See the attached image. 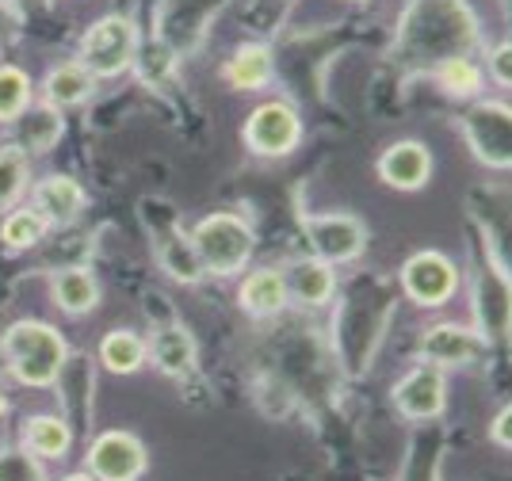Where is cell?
I'll list each match as a JSON object with an SVG mask.
<instances>
[{"instance_id": "cell-1", "label": "cell", "mask_w": 512, "mask_h": 481, "mask_svg": "<svg viewBox=\"0 0 512 481\" xmlns=\"http://www.w3.org/2000/svg\"><path fill=\"white\" fill-rule=\"evenodd\" d=\"M478 27L463 0H413L402 16V50L409 62H451L467 58Z\"/></svg>"}, {"instance_id": "cell-2", "label": "cell", "mask_w": 512, "mask_h": 481, "mask_svg": "<svg viewBox=\"0 0 512 481\" xmlns=\"http://www.w3.org/2000/svg\"><path fill=\"white\" fill-rule=\"evenodd\" d=\"M0 352L23 386H54L69 359V344L46 321H16L0 340Z\"/></svg>"}, {"instance_id": "cell-3", "label": "cell", "mask_w": 512, "mask_h": 481, "mask_svg": "<svg viewBox=\"0 0 512 481\" xmlns=\"http://www.w3.org/2000/svg\"><path fill=\"white\" fill-rule=\"evenodd\" d=\"M192 249L199 256V268L203 275H218V279H230L237 275L249 256H253V226L234 214V210H222V214H207L192 233Z\"/></svg>"}, {"instance_id": "cell-4", "label": "cell", "mask_w": 512, "mask_h": 481, "mask_svg": "<svg viewBox=\"0 0 512 481\" xmlns=\"http://www.w3.org/2000/svg\"><path fill=\"white\" fill-rule=\"evenodd\" d=\"M142 222H146V233H150V241H153L157 264H161L172 279H180V283L203 279L199 256H195V249H192V237L180 226V218H176V210H172L169 203L146 199V203H142Z\"/></svg>"}, {"instance_id": "cell-5", "label": "cell", "mask_w": 512, "mask_h": 481, "mask_svg": "<svg viewBox=\"0 0 512 481\" xmlns=\"http://www.w3.org/2000/svg\"><path fill=\"white\" fill-rule=\"evenodd\" d=\"M138 62V31L127 16H104L88 27L81 42V65L100 81V77H119Z\"/></svg>"}, {"instance_id": "cell-6", "label": "cell", "mask_w": 512, "mask_h": 481, "mask_svg": "<svg viewBox=\"0 0 512 481\" xmlns=\"http://www.w3.org/2000/svg\"><path fill=\"white\" fill-rule=\"evenodd\" d=\"M302 230H306L310 256H318L325 264H348L367 245V230L352 214H306Z\"/></svg>"}, {"instance_id": "cell-7", "label": "cell", "mask_w": 512, "mask_h": 481, "mask_svg": "<svg viewBox=\"0 0 512 481\" xmlns=\"http://www.w3.org/2000/svg\"><path fill=\"white\" fill-rule=\"evenodd\" d=\"M463 138L474 157L490 168L512 165V115L505 104H478L463 119Z\"/></svg>"}, {"instance_id": "cell-8", "label": "cell", "mask_w": 512, "mask_h": 481, "mask_svg": "<svg viewBox=\"0 0 512 481\" xmlns=\"http://www.w3.org/2000/svg\"><path fill=\"white\" fill-rule=\"evenodd\" d=\"M402 291L417 306H444L451 302V294L459 291V268L444 252H413L402 264Z\"/></svg>"}, {"instance_id": "cell-9", "label": "cell", "mask_w": 512, "mask_h": 481, "mask_svg": "<svg viewBox=\"0 0 512 481\" xmlns=\"http://www.w3.org/2000/svg\"><path fill=\"white\" fill-rule=\"evenodd\" d=\"M88 470L96 481H138L146 470V447L130 432H100L88 447Z\"/></svg>"}, {"instance_id": "cell-10", "label": "cell", "mask_w": 512, "mask_h": 481, "mask_svg": "<svg viewBox=\"0 0 512 481\" xmlns=\"http://www.w3.org/2000/svg\"><path fill=\"white\" fill-rule=\"evenodd\" d=\"M299 138L302 123L287 104H260L245 123V146L260 157H283L299 146Z\"/></svg>"}, {"instance_id": "cell-11", "label": "cell", "mask_w": 512, "mask_h": 481, "mask_svg": "<svg viewBox=\"0 0 512 481\" xmlns=\"http://www.w3.org/2000/svg\"><path fill=\"white\" fill-rule=\"evenodd\" d=\"M394 405H398V413L409 420L440 417L444 405H448V382H444V371L432 367V363L413 367L406 378H398V386H394Z\"/></svg>"}, {"instance_id": "cell-12", "label": "cell", "mask_w": 512, "mask_h": 481, "mask_svg": "<svg viewBox=\"0 0 512 481\" xmlns=\"http://www.w3.org/2000/svg\"><path fill=\"white\" fill-rule=\"evenodd\" d=\"M421 356L432 367H470L474 359L482 356V333L467 329L459 321H444V325H432L421 340Z\"/></svg>"}, {"instance_id": "cell-13", "label": "cell", "mask_w": 512, "mask_h": 481, "mask_svg": "<svg viewBox=\"0 0 512 481\" xmlns=\"http://www.w3.org/2000/svg\"><path fill=\"white\" fill-rule=\"evenodd\" d=\"M8 126H12L8 146L23 149V153H46V149L58 146L65 134L62 111L50 104H27V111H20Z\"/></svg>"}, {"instance_id": "cell-14", "label": "cell", "mask_w": 512, "mask_h": 481, "mask_svg": "<svg viewBox=\"0 0 512 481\" xmlns=\"http://www.w3.org/2000/svg\"><path fill=\"white\" fill-rule=\"evenodd\" d=\"M379 176L394 191H421L432 176V153L421 142H394L379 157Z\"/></svg>"}, {"instance_id": "cell-15", "label": "cell", "mask_w": 512, "mask_h": 481, "mask_svg": "<svg viewBox=\"0 0 512 481\" xmlns=\"http://www.w3.org/2000/svg\"><path fill=\"white\" fill-rule=\"evenodd\" d=\"M283 287H287V298H295L299 306H325L333 291H337V275H333V264H325L318 256H302L295 260L287 275H283Z\"/></svg>"}, {"instance_id": "cell-16", "label": "cell", "mask_w": 512, "mask_h": 481, "mask_svg": "<svg viewBox=\"0 0 512 481\" xmlns=\"http://www.w3.org/2000/svg\"><path fill=\"white\" fill-rule=\"evenodd\" d=\"M146 356H150V363L161 375L184 378L195 371V356H199V352H195V340L184 325H165V329H157V333L150 336Z\"/></svg>"}, {"instance_id": "cell-17", "label": "cell", "mask_w": 512, "mask_h": 481, "mask_svg": "<svg viewBox=\"0 0 512 481\" xmlns=\"http://www.w3.org/2000/svg\"><path fill=\"white\" fill-rule=\"evenodd\" d=\"M35 210L46 218V226H69L85 210V191L69 176H50L35 188Z\"/></svg>"}, {"instance_id": "cell-18", "label": "cell", "mask_w": 512, "mask_h": 481, "mask_svg": "<svg viewBox=\"0 0 512 481\" xmlns=\"http://www.w3.org/2000/svg\"><path fill=\"white\" fill-rule=\"evenodd\" d=\"M92 88H96V77L88 73L81 62H62V65H54L50 73H46V81H43V104L50 107H77V104H85L88 96H92Z\"/></svg>"}, {"instance_id": "cell-19", "label": "cell", "mask_w": 512, "mask_h": 481, "mask_svg": "<svg viewBox=\"0 0 512 481\" xmlns=\"http://www.w3.org/2000/svg\"><path fill=\"white\" fill-rule=\"evenodd\" d=\"M241 310L253 317H272L287 306V287H283V275L276 268H260L241 283Z\"/></svg>"}, {"instance_id": "cell-20", "label": "cell", "mask_w": 512, "mask_h": 481, "mask_svg": "<svg viewBox=\"0 0 512 481\" xmlns=\"http://www.w3.org/2000/svg\"><path fill=\"white\" fill-rule=\"evenodd\" d=\"M54 302L65 314L81 317L100 306V283L85 268H65V272L54 275Z\"/></svg>"}, {"instance_id": "cell-21", "label": "cell", "mask_w": 512, "mask_h": 481, "mask_svg": "<svg viewBox=\"0 0 512 481\" xmlns=\"http://www.w3.org/2000/svg\"><path fill=\"white\" fill-rule=\"evenodd\" d=\"M222 77L241 88V92H256L272 81V50L268 46H241L234 58L226 62Z\"/></svg>"}, {"instance_id": "cell-22", "label": "cell", "mask_w": 512, "mask_h": 481, "mask_svg": "<svg viewBox=\"0 0 512 481\" xmlns=\"http://www.w3.org/2000/svg\"><path fill=\"white\" fill-rule=\"evenodd\" d=\"M73 447V428L62 417H31L27 420V451L43 459H62Z\"/></svg>"}, {"instance_id": "cell-23", "label": "cell", "mask_w": 512, "mask_h": 481, "mask_svg": "<svg viewBox=\"0 0 512 481\" xmlns=\"http://www.w3.org/2000/svg\"><path fill=\"white\" fill-rule=\"evenodd\" d=\"M100 359H104V367L111 375H134L146 363V344L130 333V329H115V333L104 336Z\"/></svg>"}, {"instance_id": "cell-24", "label": "cell", "mask_w": 512, "mask_h": 481, "mask_svg": "<svg viewBox=\"0 0 512 481\" xmlns=\"http://www.w3.org/2000/svg\"><path fill=\"white\" fill-rule=\"evenodd\" d=\"M43 237H46V218L35 207L12 210V214L4 218V226H0V241H4L8 249H35Z\"/></svg>"}, {"instance_id": "cell-25", "label": "cell", "mask_w": 512, "mask_h": 481, "mask_svg": "<svg viewBox=\"0 0 512 481\" xmlns=\"http://www.w3.org/2000/svg\"><path fill=\"white\" fill-rule=\"evenodd\" d=\"M31 104V77L16 65H0V123H12Z\"/></svg>"}, {"instance_id": "cell-26", "label": "cell", "mask_w": 512, "mask_h": 481, "mask_svg": "<svg viewBox=\"0 0 512 481\" xmlns=\"http://www.w3.org/2000/svg\"><path fill=\"white\" fill-rule=\"evenodd\" d=\"M27 188V153L16 146H0V210H8Z\"/></svg>"}, {"instance_id": "cell-27", "label": "cell", "mask_w": 512, "mask_h": 481, "mask_svg": "<svg viewBox=\"0 0 512 481\" xmlns=\"http://www.w3.org/2000/svg\"><path fill=\"white\" fill-rule=\"evenodd\" d=\"M436 77L448 88L451 96H478L482 92V73L470 58H451L436 65Z\"/></svg>"}, {"instance_id": "cell-28", "label": "cell", "mask_w": 512, "mask_h": 481, "mask_svg": "<svg viewBox=\"0 0 512 481\" xmlns=\"http://www.w3.org/2000/svg\"><path fill=\"white\" fill-rule=\"evenodd\" d=\"M0 481H46V474L31 451L8 447L0 451Z\"/></svg>"}, {"instance_id": "cell-29", "label": "cell", "mask_w": 512, "mask_h": 481, "mask_svg": "<svg viewBox=\"0 0 512 481\" xmlns=\"http://www.w3.org/2000/svg\"><path fill=\"white\" fill-rule=\"evenodd\" d=\"M509 54H512V46L509 42H501V46H497V50H493V77H497V81L501 84H509L512 81V73H509Z\"/></svg>"}, {"instance_id": "cell-30", "label": "cell", "mask_w": 512, "mask_h": 481, "mask_svg": "<svg viewBox=\"0 0 512 481\" xmlns=\"http://www.w3.org/2000/svg\"><path fill=\"white\" fill-rule=\"evenodd\" d=\"M509 420H512V409H509V405H505V409H501V413H497V420H493V428H490V436H493V440H497V443H501V447H505V451H509V447H512Z\"/></svg>"}, {"instance_id": "cell-31", "label": "cell", "mask_w": 512, "mask_h": 481, "mask_svg": "<svg viewBox=\"0 0 512 481\" xmlns=\"http://www.w3.org/2000/svg\"><path fill=\"white\" fill-rule=\"evenodd\" d=\"M62 481H96L92 474H69V478H62Z\"/></svg>"}, {"instance_id": "cell-32", "label": "cell", "mask_w": 512, "mask_h": 481, "mask_svg": "<svg viewBox=\"0 0 512 481\" xmlns=\"http://www.w3.org/2000/svg\"><path fill=\"white\" fill-rule=\"evenodd\" d=\"M4 409H8V398H4V394H0V417H4Z\"/></svg>"}]
</instances>
